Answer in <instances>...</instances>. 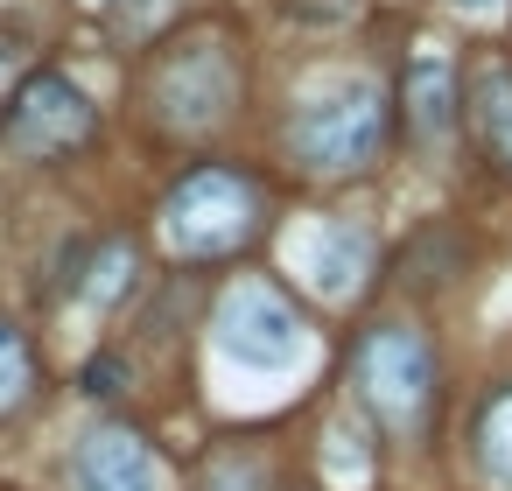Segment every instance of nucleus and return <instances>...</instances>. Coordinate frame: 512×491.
<instances>
[{
	"mask_svg": "<svg viewBox=\"0 0 512 491\" xmlns=\"http://www.w3.org/2000/svg\"><path fill=\"white\" fill-rule=\"evenodd\" d=\"M253 225H260V183L239 176V169H225V162L190 169V176L169 190V204H162V232H169V246L190 253V260L232 253L239 239H253Z\"/></svg>",
	"mask_w": 512,
	"mask_h": 491,
	"instance_id": "obj_1",
	"label": "nucleus"
},
{
	"mask_svg": "<svg viewBox=\"0 0 512 491\" xmlns=\"http://www.w3.org/2000/svg\"><path fill=\"white\" fill-rule=\"evenodd\" d=\"M351 379H358L365 407L379 414V428H393V435H421L428 428V407H435V351H428L421 330H407V323L365 330V344L351 358Z\"/></svg>",
	"mask_w": 512,
	"mask_h": 491,
	"instance_id": "obj_2",
	"label": "nucleus"
},
{
	"mask_svg": "<svg viewBox=\"0 0 512 491\" xmlns=\"http://www.w3.org/2000/svg\"><path fill=\"white\" fill-rule=\"evenodd\" d=\"M288 148L316 176H351V169L379 162V148H386V92L379 85H344V92L309 99L288 120Z\"/></svg>",
	"mask_w": 512,
	"mask_h": 491,
	"instance_id": "obj_3",
	"label": "nucleus"
},
{
	"mask_svg": "<svg viewBox=\"0 0 512 491\" xmlns=\"http://www.w3.org/2000/svg\"><path fill=\"white\" fill-rule=\"evenodd\" d=\"M148 106L176 134H197V127L225 120L239 106V64H232V50L225 43H176L155 64V78H148Z\"/></svg>",
	"mask_w": 512,
	"mask_h": 491,
	"instance_id": "obj_4",
	"label": "nucleus"
},
{
	"mask_svg": "<svg viewBox=\"0 0 512 491\" xmlns=\"http://www.w3.org/2000/svg\"><path fill=\"white\" fill-rule=\"evenodd\" d=\"M211 330H218V351L239 358V365H253V372H288L302 358V316H295V302L274 281L225 288Z\"/></svg>",
	"mask_w": 512,
	"mask_h": 491,
	"instance_id": "obj_5",
	"label": "nucleus"
},
{
	"mask_svg": "<svg viewBox=\"0 0 512 491\" xmlns=\"http://www.w3.org/2000/svg\"><path fill=\"white\" fill-rule=\"evenodd\" d=\"M8 134H15V148H22V155L57 162V155H78V148L99 134V113H92V99H85L64 71H36V78L15 92Z\"/></svg>",
	"mask_w": 512,
	"mask_h": 491,
	"instance_id": "obj_6",
	"label": "nucleus"
},
{
	"mask_svg": "<svg viewBox=\"0 0 512 491\" xmlns=\"http://www.w3.org/2000/svg\"><path fill=\"white\" fill-rule=\"evenodd\" d=\"M71 470H78V491H162L155 449H148L134 428H120V421H99V428L78 442Z\"/></svg>",
	"mask_w": 512,
	"mask_h": 491,
	"instance_id": "obj_7",
	"label": "nucleus"
},
{
	"mask_svg": "<svg viewBox=\"0 0 512 491\" xmlns=\"http://www.w3.org/2000/svg\"><path fill=\"white\" fill-rule=\"evenodd\" d=\"M456 71L442 64V57H414L407 64V127H414V141L421 148H442L449 134H456Z\"/></svg>",
	"mask_w": 512,
	"mask_h": 491,
	"instance_id": "obj_8",
	"label": "nucleus"
},
{
	"mask_svg": "<svg viewBox=\"0 0 512 491\" xmlns=\"http://www.w3.org/2000/svg\"><path fill=\"white\" fill-rule=\"evenodd\" d=\"M470 127H477V141H484V155L512 176V64L505 57H484L477 71H470Z\"/></svg>",
	"mask_w": 512,
	"mask_h": 491,
	"instance_id": "obj_9",
	"label": "nucleus"
},
{
	"mask_svg": "<svg viewBox=\"0 0 512 491\" xmlns=\"http://www.w3.org/2000/svg\"><path fill=\"white\" fill-rule=\"evenodd\" d=\"M365 260H372V239L358 225H323L316 246H309V281L323 295H351L358 274H365Z\"/></svg>",
	"mask_w": 512,
	"mask_h": 491,
	"instance_id": "obj_10",
	"label": "nucleus"
},
{
	"mask_svg": "<svg viewBox=\"0 0 512 491\" xmlns=\"http://www.w3.org/2000/svg\"><path fill=\"white\" fill-rule=\"evenodd\" d=\"M134 288V246L127 239H106L99 253H92V274H85V295L106 309V302H120Z\"/></svg>",
	"mask_w": 512,
	"mask_h": 491,
	"instance_id": "obj_11",
	"label": "nucleus"
},
{
	"mask_svg": "<svg viewBox=\"0 0 512 491\" xmlns=\"http://www.w3.org/2000/svg\"><path fill=\"white\" fill-rule=\"evenodd\" d=\"M477 449H484V470H491L498 484H512V386L484 407V421H477Z\"/></svg>",
	"mask_w": 512,
	"mask_h": 491,
	"instance_id": "obj_12",
	"label": "nucleus"
},
{
	"mask_svg": "<svg viewBox=\"0 0 512 491\" xmlns=\"http://www.w3.org/2000/svg\"><path fill=\"white\" fill-rule=\"evenodd\" d=\"M22 393H29V344H22V330L0 323V414H8Z\"/></svg>",
	"mask_w": 512,
	"mask_h": 491,
	"instance_id": "obj_13",
	"label": "nucleus"
},
{
	"mask_svg": "<svg viewBox=\"0 0 512 491\" xmlns=\"http://www.w3.org/2000/svg\"><path fill=\"white\" fill-rule=\"evenodd\" d=\"M204 491H274V484H267V470H260V463L225 456V463H211V470H204Z\"/></svg>",
	"mask_w": 512,
	"mask_h": 491,
	"instance_id": "obj_14",
	"label": "nucleus"
},
{
	"mask_svg": "<svg viewBox=\"0 0 512 491\" xmlns=\"http://www.w3.org/2000/svg\"><path fill=\"white\" fill-rule=\"evenodd\" d=\"M120 379H127L120 358H92V365H85V393H92V400H99V393H120Z\"/></svg>",
	"mask_w": 512,
	"mask_h": 491,
	"instance_id": "obj_15",
	"label": "nucleus"
},
{
	"mask_svg": "<svg viewBox=\"0 0 512 491\" xmlns=\"http://www.w3.org/2000/svg\"><path fill=\"white\" fill-rule=\"evenodd\" d=\"M358 8V0H295V15H309V22H344Z\"/></svg>",
	"mask_w": 512,
	"mask_h": 491,
	"instance_id": "obj_16",
	"label": "nucleus"
},
{
	"mask_svg": "<svg viewBox=\"0 0 512 491\" xmlns=\"http://www.w3.org/2000/svg\"><path fill=\"white\" fill-rule=\"evenodd\" d=\"M456 8H470V15H484V8H498V0H456Z\"/></svg>",
	"mask_w": 512,
	"mask_h": 491,
	"instance_id": "obj_17",
	"label": "nucleus"
},
{
	"mask_svg": "<svg viewBox=\"0 0 512 491\" xmlns=\"http://www.w3.org/2000/svg\"><path fill=\"white\" fill-rule=\"evenodd\" d=\"M0 57H8V50H0Z\"/></svg>",
	"mask_w": 512,
	"mask_h": 491,
	"instance_id": "obj_18",
	"label": "nucleus"
}]
</instances>
